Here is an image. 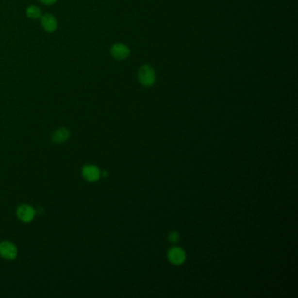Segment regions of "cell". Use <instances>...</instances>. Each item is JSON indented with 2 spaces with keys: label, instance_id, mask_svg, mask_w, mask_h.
Returning a JSON list of instances; mask_svg holds the SVG:
<instances>
[{
  "label": "cell",
  "instance_id": "obj_1",
  "mask_svg": "<svg viewBox=\"0 0 298 298\" xmlns=\"http://www.w3.org/2000/svg\"><path fill=\"white\" fill-rule=\"evenodd\" d=\"M137 79L139 83L145 88H150L157 82V75L153 66L149 64H143L137 72Z\"/></svg>",
  "mask_w": 298,
  "mask_h": 298
},
{
  "label": "cell",
  "instance_id": "obj_2",
  "mask_svg": "<svg viewBox=\"0 0 298 298\" xmlns=\"http://www.w3.org/2000/svg\"><path fill=\"white\" fill-rule=\"evenodd\" d=\"M110 54L114 60L124 61L130 56L131 50L127 45L122 42H116L110 47Z\"/></svg>",
  "mask_w": 298,
  "mask_h": 298
},
{
  "label": "cell",
  "instance_id": "obj_3",
  "mask_svg": "<svg viewBox=\"0 0 298 298\" xmlns=\"http://www.w3.org/2000/svg\"><path fill=\"white\" fill-rule=\"evenodd\" d=\"M40 20L41 27L46 33H52L57 30L58 20L53 14L49 13L42 14Z\"/></svg>",
  "mask_w": 298,
  "mask_h": 298
},
{
  "label": "cell",
  "instance_id": "obj_4",
  "mask_svg": "<svg viewBox=\"0 0 298 298\" xmlns=\"http://www.w3.org/2000/svg\"><path fill=\"white\" fill-rule=\"evenodd\" d=\"M0 255L3 258L13 260L17 255V248L13 243L8 241H4L0 243Z\"/></svg>",
  "mask_w": 298,
  "mask_h": 298
},
{
  "label": "cell",
  "instance_id": "obj_5",
  "mask_svg": "<svg viewBox=\"0 0 298 298\" xmlns=\"http://www.w3.org/2000/svg\"><path fill=\"white\" fill-rule=\"evenodd\" d=\"M17 215L18 219H21L24 222H30L35 217V211L32 206L23 205L18 206Z\"/></svg>",
  "mask_w": 298,
  "mask_h": 298
},
{
  "label": "cell",
  "instance_id": "obj_6",
  "mask_svg": "<svg viewBox=\"0 0 298 298\" xmlns=\"http://www.w3.org/2000/svg\"><path fill=\"white\" fill-rule=\"evenodd\" d=\"M185 257L186 256L184 250L181 249L180 248H171L168 254V258L170 260V262L175 265H180L184 263Z\"/></svg>",
  "mask_w": 298,
  "mask_h": 298
},
{
  "label": "cell",
  "instance_id": "obj_7",
  "mask_svg": "<svg viewBox=\"0 0 298 298\" xmlns=\"http://www.w3.org/2000/svg\"><path fill=\"white\" fill-rule=\"evenodd\" d=\"M83 175L88 181L94 182L99 180L101 176V171L94 166H87L83 169Z\"/></svg>",
  "mask_w": 298,
  "mask_h": 298
},
{
  "label": "cell",
  "instance_id": "obj_8",
  "mask_svg": "<svg viewBox=\"0 0 298 298\" xmlns=\"http://www.w3.org/2000/svg\"><path fill=\"white\" fill-rule=\"evenodd\" d=\"M69 135H70V133H69V131L67 129H66V128H60V129H58L55 132H53L52 139H53L54 143L60 144V143L67 140L68 137H69Z\"/></svg>",
  "mask_w": 298,
  "mask_h": 298
},
{
  "label": "cell",
  "instance_id": "obj_9",
  "mask_svg": "<svg viewBox=\"0 0 298 298\" xmlns=\"http://www.w3.org/2000/svg\"><path fill=\"white\" fill-rule=\"evenodd\" d=\"M41 15H42L41 10L40 9V7H38L36 5H28L27 9H26V16H27V18L32 19V20L40 19Z\"/></svg>",
  "mask_w": 298,
  "mask_h": 298
},
{
  "label": "cell",
  "instance_id": "obj_10",
  "mask_svg": "<svg viewBox=\"0 0 298 298\" xmlns=\"http://www.w3.org/2000/svg\"><path fill=\"white\" fill-rule=\"evenodd\" d=\"M44 5H53L57 3L58 0H39Z\"/></svg>",
  "mask_w": 298,
  "mask_h": 298
},
{
  "label": "cell",
  "instance_id": "obj_11",
  "mask_svg": "<svg viewBox=\"0 0 298 298\" xmlns=\"http://www.w3.org/2000/svg\"><path fill=\"white\" fill-rule=\"evenodd\" d=\"M169 240L172 241V242H175V241L179 240V234L176 232H171V233L169 234Z\"/></svg>",
  "mask_w": 298,
  "mask_h": 298
}]
</instances>
